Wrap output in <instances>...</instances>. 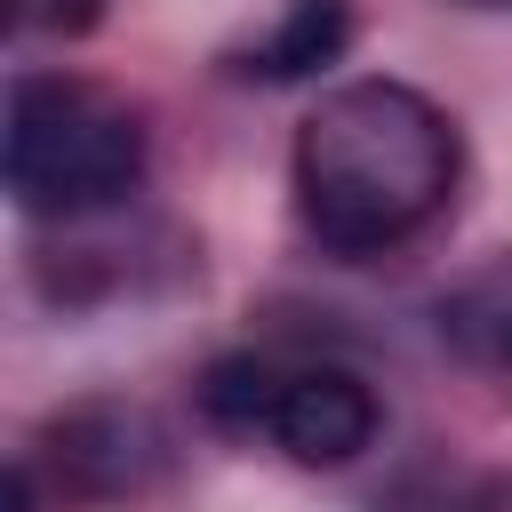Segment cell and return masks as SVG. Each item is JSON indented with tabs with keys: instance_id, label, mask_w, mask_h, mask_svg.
<instances>
[{
	"instance_id": "obj_1",
	"label": "cell",
	"mask_w": 512,
	"mask_h": 512,
	"mask_svg": "<svg viewBox=\"0 0 512 512\" xmlns=\"http://www.w3.org/2000/svg\"><path fill=\"white\" fill-rule=\"evenodd\" d=\"M456 192V128L408 80H344L296 128V208L320 248L376 256Z\"/></svg>"
},
{
	"instance_id": "obj_2",
	"label": "cell",
	"mask_w": 512,
	"mask_h": 512,
	"mask_svg": "<svg viewBox=\"0 0 512 512\" xmlns=\"http://www.w3.org/2000/svg\"><path fill=\"white\" fill-rule=\"evenodd\" d=\"M0 176L24 216H96L144 176V120L64 72H16L8 80V128H0Z\"/></svg>"
},
{
	"instance_id": "obj_3",
	"label": "cell",
	"mask_w": 512,
	"mask_h": 512,
	"mask_svg": "<svg viewBox=\"0 0 512 512\" xmlns=\"http://www.w3.org/2000/svg\"><path fill=\"white\" fill-rule=\"evenodd\" d=\"M272 440L296 464L336 472V464H352L376 440V392L352 368H288L280 408H272Z\"/></svg>"
},
{
	"instance_id": "obj_4",
	"label": "cell",
	"mask_w": 512,
	"mask_h": 512,
	"mask_svg": "<svg viewBox=\"0 0 512 512\" xmlns=\"http://www.w3.org/2000/svg\"><path fill=\"white\" fill-rule=\"evenodd\" d=\"M48 440H56V464H64V496H72V504L120 496V488H136V472L152 464V424L128 416V408H72Z\"/></svg>"
},
{
	"instance_id": "obj_5",
	"label": "cell",
	"mask_w": 512,
	"mask_h": 512,
	"mask_svg": "<svg viewBox=\"0 0 512 512\" xmlns=\"http://www.w3.org/2000/svg\"><path fill=\"white\" fill-rule=\"evenodd\" d=\"M344 32H352L344 0H288L280 24L248 48V72L256 80H304V72H320V64L344 56Z\"/></svg>"
},
{
	"instance_id": "obj_6",
	"label": "cell",
	"mask_w": 512,
	"mask_h": 512,
	"mask_svg": "<svg viewBox=\"0 0 512 512\" xmlns=\"http://www.w3.org/2000/svg\"><path fill=\"white\" fill-rule=\"evenodd\" d=\"M440 336L472 360V368H512V264L464 280L440 304Z\"/></svg>"
},
{
	"instance_id": "obj_7",
	"label": "cell",
	"mask_w": 512,
	"mask_h": 512,
	"mask_svg": "<svg viewBox=\"0 0 512 512\" xmlns=\"http://www.w3.org/2000/svg\"><path fill=\"white\" fill-rule=\"evenodd\" d=\"M280 384H288V368H272L264 352H224V360H208V376H200V416H208L216 432H272Z\"/></svg>"
},
{
	"instance_id": "obj_8",
	"label": "cell",
	"mask_w": 512,
	"mask_h": 512,
	"mask_svg": "<svg viewBox=\"0 0 512 512\" xmlns=\"http://www.w3.org/2000/svg\"><path fill=\"white\" fill-rule=\"evenodd\" d=\"M104 16V0H8V24L16 32H40V40H72Z\"/></svg>"
},
{
	"instance_id": "obj_9",
	"label": "cell",
	"mask_w": 512,
	"mask_h": 512,
	"mask_svg": "<svg viewBox=\"0 0 512 512\" xmlns=\"http://www.w3.org/2000/svg\"><path fill=\"white\" fill-rule=\"evenodd\" d=\"M456 512H512V472H496V480H480Z\"/></svg>"
},
{
	"instance_id": "obj_10",
	"label": "cell",
	"mask_w": 512,
	"mask_h": 512,
	"mask_svg": "<svg viewBox=\"0 0 512 512\" xmlns=\"http://www.w3.org/2000/svg\"><path fill=\"white\" fill-rule=\"evenodd\" d=\"M8 512H40V496H32V464L8 472Z\"/></svg>"
},
{
	"instance_id": "obj_11",
	"label": "cell",
	"mask_w": 512,
	"mask_h": 512,
	"mask_svg": "<svg viewBox=\"0 0 512 512\" xmlns=\"http://www.w3.org/2000/svg\"><path fill=\"white\" fill-rule=\"evenodd\" d=\"M472 8H504V0H472Z\"/></svg>"
}]
</instances>
